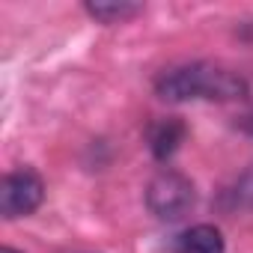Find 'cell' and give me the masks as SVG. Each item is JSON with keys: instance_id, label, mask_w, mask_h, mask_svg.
I'll list each match as a JSON object with an SVG mask.
<instances>
[{"instance_id": "7a4b0ae2", "label": "cell", "mask_w": 253, "mask_h": 253, "mask_svg": "<svg viewBox=\"0 0 253 253\" xmlns=\"http://www.w3.org/2000/svg\"><path fill=\"white\" fill-rule=\"evenodd\" d=\"M194 200H197V194H194L191 179L176 170H161L146 188V206L161 220L185 217L194 209Z\"/></svg>"}, {"instance_id": "52a82bcc", "label": "cell", "mask_w": 253, "mask_h": 253, "mask_svg": "<svg viewBox=\"0 0 253 253\" xmlns=\"http://www.w3.org/2000/svg\"><path fill=\"white\" fill-rule=\"evenodd\" d=\"M0 253H18V250H12V247H3V250H0Z\"/></svg>"}, {"instance_id": "5b68a950", "label": "cell", "mask_w": 253, "mask_h": 253, "mask_svg": "<svg viewBox=\"0 0 253 253\" xmlns=\"http://www.w3.org/2000/svg\"><path fill=\"white\" fill-rule=\"evenodd\" d=\"M176 253H226V244L217 226L200 223V226L185 229L176 238Z\"/></svg>"}, {"instance_id": "277c9868", "label": "cell", "mask_w": 253, "mask_h": 253, "mask_svg": "<svg viewBox=\"0 0 253 253\" xmlns=\"http://www.w3.org/2000/svg\"><path fill=\"white\" fill-rule=\"evenodd\" d=\"M182 140H185V125L176 116H167L149 125V149L158 161H167L179 149Z\"/></svg>"}, {"instance_id": "3957f363", "label": "cell", "mask_w": 253, "mask_h": 253, "mask_svg": "<svg viewBox=\"0 0 253 253\" xmlns=\"http://www.w3.org/2000/svg\"><path fill=\"white\" fill-rule=\"evenodd\" d=\"M42 200H45V182L30 167L12 170L0 182V214L6 220L33 214L42 206Z\"/></svg>"}, {"instance_id": "8992f818", "label": "cell", "mask_w": 253, "mask_h": 253, "mask_svg": "<svg viewBox=\"0 0 253 253\" xmlns=\"http://www.w3.org/2000/svg\"><path fill=\"white\" fill-rule=\"evenodd\" d=\"M86 12L101 24H122V21L134 18L140 12V6H134V3H86Z\"/></svg>"}, {"instance_id": "6da1fadb", "label": "cell", "mask_w": 253, "mask_h": 253, "mask_svg": "<svg viewBox=\"0 0 253 253\" xmlns=\"http://www.w3.org/2000/svg\"><path fill=\"white\" fill-rule=\"evenodd\" d=\"M158 95L164 101H191V98H241L244 95V81L226 69L206 66V63H191V66H176L164 72L155 84Z\"/></svg>"}]
</instances>
